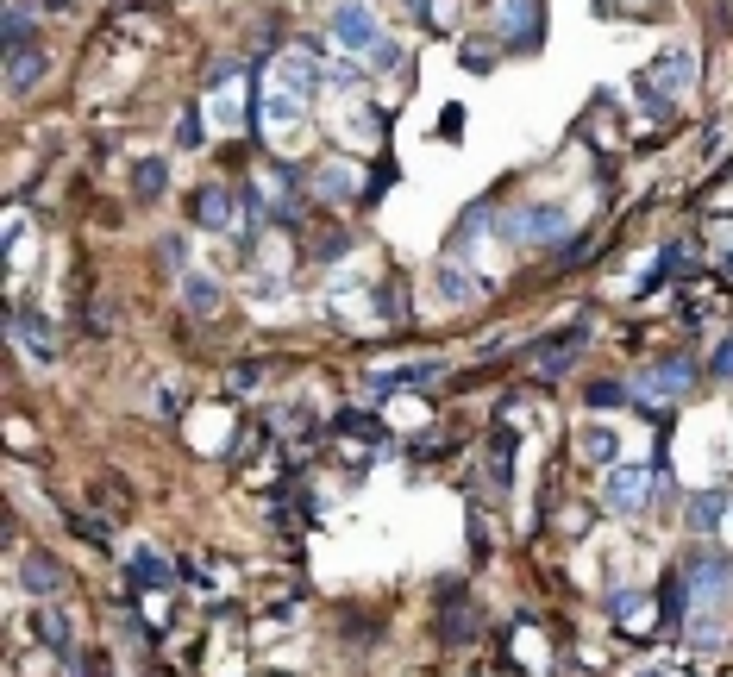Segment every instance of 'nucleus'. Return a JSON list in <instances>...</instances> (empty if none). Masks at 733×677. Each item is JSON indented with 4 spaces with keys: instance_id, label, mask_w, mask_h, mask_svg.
Listing matches in <instances>:
<instances>
[{
    "instance_id": "obj_1",
    "label": "nucleus",
    "mask_w": 733,
    "mask_h": 677,
    "mask_svg": "<svg viewBox=\"0 0 733 677\" xmlns=\"http://www.w3.org/2000/svg\"><path fill=\"white\" fill-rule=\"evenodd\" d=\"M690 590H696V621H690V634L696 646H715L721 640V621H727V596H733V565L721 552H696L690 558Z\"/></svg>"
},
{
    "instance_id": "obj_2",
    "label": "nucleus",
    "mask_w": 733,
    "mask_h": 677,
    "mask_svg": "<svg viewBox=\"0 0 733 677\" xmlns=\"http://www.w3.org/2000/svg\"><path fill=\"white\" fill-rule=\"evenodd\" d=\"M314 63L307 57H282L276 63V82L264 88V120H270V132H289L301 113H307V95H314Z\"/></svg>"
},
{
    "instance_id": "obj_3",
    "label": "nucleus",
    "mask_w": 733,
    "mask_h": 677,
    "mask_svg": "<svg viewBox=\"0 0 733 677\" xmlns=\"http://www.w3.org/2000/svg\"><path fill=\"white\" fill-rule=\"evenodd\" d=\"M333 44L351 57H370L376 44H383V26H376V13L364 7V0H345V7L333 13Z\"/></svg>"
},
{
    "instance_id": "obj_4",
    "label": "nucleus",
    "mask_w": 733,
    "mask_h": 677,
    "mask_svg": "<svg viewBox=\"0 0 733 677\" xmlns=\"http://www.w3.org/2000/svg\"><path fill=\"white\" fill-rule=\"evenodd\" d=\"M690 76H696V51H690V44H671V51L652 63V76H646V101H652V113H665V101H671Z\"/></svg>"
},
{
    "instance_id": "obj_5",
    "label": "nucleus",
    "mask_w": 733,
    "mask_h": 677,
    "mask_svg": "<svg viewBox=\"0 0 733 677\" xmlns=\"http://www.w3.org/2000/svg\"><path fill=\"white\" fill-rule=\"evenodd\" d=\"M602 502L614 508V515H640V508L652 502V477H646V464H614V471H608V489H602Z\"/></svg>"
},
{
    "instance_id": "obj_6",
    "label": "nucleus",
    "mask_w": 733,
    "mask_h": 677,
    "mask_svg": "<svg viewBox=\"0 0 733 677\" xmlns=\"http://www.w3.org/2000/svg\"><path fill=\"white\" fill-rule=\"evenodd\" d=\"M495 26H502L520 51L546 38V32H539V0H502V7H495Z\"/></svg>"
},
{
    "instance_id": "obj_7",
    "label": "nucleus",
    "mask_w": 733,
    "mask_h": 677,
    "mask_svg": "<svg viewBox=\"0 0 733 677\" xmlns=\"http://www.w3.org/2000/svg\"><path fill=\"white\" fill-rule=\"evenodd\" d=\"M514 232L520 239H564V232H571V214H564V207H520L514 214Z\"/></svg>"
},
{
    "instance_id": "obj_8",
    "label": "nucleus",
    "mask_w": 733,
    "mask_h": 677,
    "mask_svg": "<svg viewBox=\"0 0 733 677\" xmlns=\"http://www.w3.org/2000/svg\"><path fill=\"white\" fill-rule=\"evenodd\" d=\"M19 577H26V590L38 596V602H57L63 590H69V577H63V565L57 558H44V552H32L26 565H19Z\"/></svg>"
},
{
    "instance_id": "obj_9",
    "label": "nucleus",
    "mask_w": 733,
    "mask_h": 677,
    "mask_svg": "<svg viewBox=\"0 0 733 677\" xmlns=\"http://www.w3.org/2000/svg\"><path fill=\"white\" fill-rule=\"evenodd\" d=\"M13 339L26 345V358H57V339H51V320H38L32 308L13 314Z\"/></svg>"
},
{
    "instance_id": "obj_10",
    "label": "nucleus",
    "mask_w": 733,
    "mask_h": 677,
    "mask_svg": "<svg viewBox=\"0 0 733 677\" xmlns=\"http://www.w3.org/2000/svg\"><path fill=\"white\" fill-rule=\"evenodd\" d=\"M683 383H690V358H665V364H652L646 370V395H652V402H665V395H677Z\"/></svg>"
},
{
    "instance_id": "obj_11",
    "label": "nucleus",
    "mask_w": 733,
    "mask_h": 677,
    "mask_svg": "<svg viewBox=\"0 0 733 677\" xmlns=\"http://www.w3.org/2000/svg\"><path fill=\"white\" fill-rule=\"evenodd\" d=\"M577 352H583V326H571V333H558L552 345H539V364H546V377H558V370H571L577 364Z\"/></svg>"
},
{
    "instance_id": "obj_12",
    "label": "nucleus",
    "mask_w": 733,
    "mask_h": 677,
    "mask_svg": "<svg viewBox=\"0 0 733 677\" xmlns=\"http://www.w3.org/2000/svg\"><path fill=\"white\" fill-rule=\"evenodd\" d=\"M44 76V51H7V88L26 95V88Z\"/></svg>"
},
{
    "instance_id": "obj_13",
    "label": "nucleus",
    "mask_w": 733,
    "mask_h": 677,
    "mask_svg": "<svg viewBox=\"0 0 733 677\" xmlns=\"http://www.w3.org/2000/svg\"><path fill=\"white\" fill-rule=\"evenodd\" d=\"M195 220H201L207 232H220V226L232 220V189H201V195H195Z\"/></svg>"
},
{
    "instance_id": "obj_14",
    "label": "nucleus",
    "mask_w": 733,
    "mask_h": 677,
    "mask_svg": "<svg viewBox=\"0 0 733 677\" xmlns=\"http://www.w3.org/2000/svg\"><path fill=\"white\" fill-rule=\"evenodd\" d=\"M132 583L138 590H170V565L157 552H132Z\"/></svg>"
},
{
    "instance_id": "obj_15",
    "label": "nucleus",
    "mask_w": 733,
    "mask_h": 677,
    "mask_svg": "<svg viewBox=\"0 0 733 677\" xmlns=\"http://www.w3.org/2000/svg\"><path fill=\"white\" fill-rule=\"evenodd\" d=\"M439 364L420 358V364H395V370H376V389H395V383H433Z\"/></svg>"
},
{
    "instance_id": "obj_16",
    "label": "nucleus",
    "mask_w": 733,
    "mask_h": 677,
    "mask_svg": "<svg viewBox=\"0 0 733 677\" xmlns=\"http://www.w3.org/2000/svg\"><path fill=\"white\" fill-rule=\"evenodd\" d=\"M182 301L195 314H214L220 308V289H214V276H182Z\"/></svg>"
},
{
    "instance_id": "obj_17",
    "label": "nucleus",
    "mask_w": 733,
    "mask_h": 677,
    "mask_svg": "<svg viewBox=\"0 0 733 677\" xmlns=\"http://www.w3.org/2000/svg\"><path fill=\"white\" fill-rule=\"evenodd\" d=\"M583 452L596 458V464H614V458H621V433H614V427H589L583 433Z\"/></svg>"
},
{
    "instance_id": "obj_18",
    "label": "nucleus",
    "mask_w": 733,
    "mask_h": 677,
    "mask_svg": "<svg viewBox=\"0 0 733 677\" xmlns=\"http://www.w3.org/2000/svg\"><path fill=\"white\" fill-rule=\"evenodd\" d=\"M727 508H733V502L721 496V489H702V496L690 502V521H696V527H715V521L727 515Z\"/></svg>"
},
{
    "instance_id": "obj_19",
    "label": "nucleus",
    "mask_w": 733,
    "mask_h": 677,
    "mask_svg": "<svg viewBox=\"0 0 733 677\" xmlns=\"http://www.w3.org/2000/svg\"><path fill=\"white\" fill-rule=\"evenodd\" d=\"M38 640L51 646V652H69V627H63L57 609H38Z\"/></svg>"
},
{
    "instance_id": "obj_20",
    "label": "nucleus",
    "mask_w": 733,
    "mask_h": 677,
    "mask_svg": "<svg viewBox=\"0 0 733 677\" xmlns=\"http://www.w3.org/2000/svg\"><path fill=\"white\" fill-rule=\"evenodd\" d=\"M176 145H182V151H201V145H207V120H201L195 107L182 113V126H176Z\"/></svg>"
},
{
    "instance_id": "obj_21",
    "label": "nucleus",
    "mask_w": 733,
    "mask_h": 677,
    "mask_svg": "<svg viewBox=\"0 0 733 677\" xmlns=\"http://www.w3.org/2000/svg\"><path fill=\"white\" fill-rule=\"evenodd\" d=\"M26 44H32V13L7 7V51H26Z\"/></svg>"
},
{
    "instance_id": "obj_22",
    "label": "nucleus",
    "mask_w": 733,
    "mask_h": 677,
    "mask_svg": "<svg viewBox=\"0 0 733 677\" xmlns=\"http://www.w3.org/2000/svg\"><path fill=\"white\" fill-rule=\"evenodd\" d=\"M439 295L445 301H470V276L458 264H439Z\"/></svg>"
},
{
    "instance_id": "obj_23",
    "label": "nucleus",
    "mask_w": 733,
    "mask_h": 677,
    "mask_svg": "<svg viewBox=\"0 0 733 677\" xmlns=\"http://www.w3.org/2000/svg\"><path fill=\"white\" fill-rule=\"evenodd\" d=\"M583 402H589V408H621V402H627V389H621V383H589V389H583Z\"/></svg>"
},
{
    "instance_id": "obj_24",
    "label": "nucleus",
    "mask_w": 733,
    "mask_h": 677,
    "mask_svg": "<svg viewBox=\"0 0 733 677\" xmlns=\"http://www.w3.org/2000/svg\"><path fill=\"white\" fill-rule=\"evenodd\" d=\"M163 176H170V170H163L157 157H151V163H138V195H145V201H151V195H163Z\"/></svg>"
},
{
    "instance_id": "obj_25",
    "label": "nucleus",
    "mask_w": 733,
    "mask_h": 677,
    "mask_svg": "<svg viewBox=\"0 0 733 677\" xmlns=\"http://www.w3.org/2000/svg\"><path fill=\"white\" fill-rule=\"evenodd\" d=\"M370 63H376V69H395V63H401V51H395V38H389V32H383V44L370 51Z\"/></svg>"
},
{
    "instance_id": "obj_26",
    "label": "nucleus",
    "mask_w": 733,
    "mask_h": 677,
    "mask_svg": "<svg viewBox=\"0 0 733 677\" xmlns=\"http://www.w3.org/2000/svg\"><path fill=\"white\" fill-rule=\"evenodd\" d=\"M339 182H345V176L333 170V163H326V170H320V195H326V201H345V189H339Z\"/></svg>"
},
{
    "instance_id": "obj_27",
    "label": "nucleus",
    "mask_w": 733,
    "mask_h": 677,
    "mask_svg": "<svg viewBox=\"0 0 733 677\" xmlns=\"http://www.w3.org/2000/svg\"><path fill=\"white\" fill-rule=\"evenodd\" d=\"M715 377H733V339H727L721 352H715Z\"/></svg>"
},
{
    "instance_id": "obj_28",
    "label": "nucleus",
    "mask_w": 733,
    "mask_h": 677,
    "mask_svg": "<svg viewBox=\"0 0 733 677\" xmlns=\"http://www.w3.org/2000/svg\"><path fill=\"white\" fill-rule=\"evenodd\" d=\"M408 7H414V13H427V0H408Z\"/></svg>"
},
{
    "instance_id": "obj_29",
    "label": "nucleus",
    "mask_w": 733,
    "mask_h": 677,
    "mask_svg": "<svg viewBox=\"0 0 733 677\" xmlns=\"http://www.w3.org/2000/svg\"><path fill=\"white\" fill-rule=\"evenodd\" d=\"M727 515H733V508H727Z\"/></svg>"
}]
</instances>
